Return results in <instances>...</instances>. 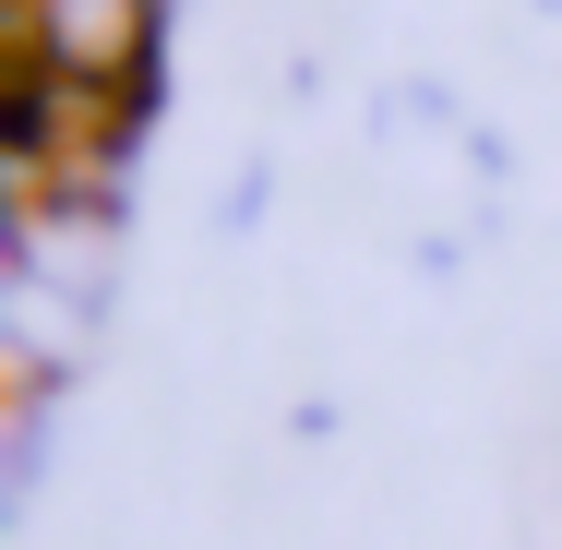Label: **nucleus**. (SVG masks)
<instances>
[]
</instances>
